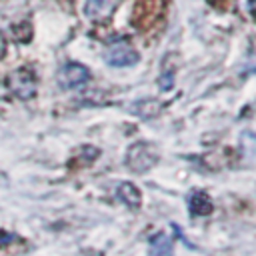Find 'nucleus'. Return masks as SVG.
<instances>
[{"label": "nucleus", "instance_id": "1", "mask_svg": "<svg viewBox=\"0 0 256 256\" xmlns=\"http://www.w3.org/2000/svg\"><path fill=\"white\" fill-rule=\"evenodd\" d=\"M158 158H160V154H158L154 144H150V142H134L126 152V166L132 172L142 174V172H148L158 162Z\"/></svg>", "mask_w": 256, "mask_h": 256}, {"label": "nucleus", "instance_id": "2", "mask_svg": "<svg viewBox=\"0 0 256 256\" xmlns=\"http://www.w3.org/2000/svg\"><path fill=\"white\" fill-rule=\"evenodd\" d=\"M8 88L10 92L20 98V100H28L36 94L38 90V78H36V72L28 66H22L18 68L16 72H12L8 76Z\"/></svg>", "mask_w": 256, "mask_h": 256}, {"label": "nucleus", "instance_id": "3", "mask_svg": "<svg viewBox=\"0 0 256 256\" xmlns=\"http://www.w3.org/2000/svg\"><path fill=\"white\" fill-rule=\"evenodd\" d=\"M104 60L112 68H128L140 60V54L128 42H114L104 50Z\"/></svg>", "mask_w": 256, "mask_h": 256}, {"label": "nucleus", "instance_id": "4", "mask_svg": "<svg viewBox=\"0 0 256 256\" xmlns=\"http://www.w3.org/2000/svg\"><path fill=\"white\" fill-rule=\"evenodd\" d=\"M90 80V70L84 66V64H78V62H66L58 74H56V82L62 90H74V88H80L84 86L86 82Z\"/></svg>", "mask_w": 256, "mask_h": 256}, {"label": "nucleus", "instance_id": "5", "mask_svg": "<svg viewBox=\"0 0 256 256\" xmlns=\"http://www.w3.org/2000/svg\"><path fill=\"white\" fill-rule=\"evenodd\" d=\"M120 0H86L84 4V14L90 20H106L108 16H112V12L116 10Z\"/></svg>", "mask_w": 256, "mask_h": 256}, {"label": "nucleus", "instance_id": "6", "mask_svg": "<svg viewBox=\"0 0 256 256\" xmlns=\"http://www.w3.org/2000/svg\"><path fill=\"white\" fill-rule=\"evenodd\" d=\"M116 198L132 210H138L142 206V192L132 182H120L116 188Z\"/></svg>", "mask_w": 256, "mask_h": 256}, {"label": "nucleus", "instance_id": "7", "mask_svg": "<svg viewBox=\"0 0 256 256\" xmlns=\"http://www.w3.org/2000/svg\"><path fill=\"white\" fill-rule=\"evenodd\" d=\"M188 206H190V214L192 216H208L212 212V200L206 192L202 190H194L188 198Z\"/></svg>", "mask_w": 256, "mask_h": 256}, {"label": "nucleus", "instance_id": "8", "mask_svg": "<svg viewBox=\"0 0 256 256\" xmlns=\"http://www.w3.org/2000/svg\"><path fill=\"white\" fill-rule=\"evenodd\" d=\"M148 256H172V238L164 232H158L148 242Z\"/></svg>", "mask_w": 256, "mask_h": 256}, {"label": "nucleus", "instance_id": "9", "mask_svg": "<svg viewBox=\"0 0 256 256\" xmlns=\"http://www.w3.org/2000/svg\"><path fill=\"white\" fill-rule=\"evenodd\" d=\"M172 76H174L172 70H168V72H164V74L160 76V80H158L160 90H170V88H172V84H174V78H172Z\"/></svg>", "mask_w": 256, "mask_h": 256}, {"label": "nucleus", "instance_id": "10", "mask_svg": "<svg viewBox=\"0 0 256 256\" xmlns=\"http://www.w3.org/2000/svg\"><path fill=\"white\" fill-rule=\"evenodd\" d=\"M6 54V38L0 34V58Z\"/></svg>", "mask_w": 256, "mask_h": 256}, {"label": "nucleus", "instance_id": "11", "mask_svg": "<svg viewBox=\"0 0 256 256\" xmlns=\"http://www.w3.org/2000/svg\"><path fill=\"white\" fill-rule=\"evenodd\" d=\"M84 256H102L100 252H88V254H84Z\"/></svg>", "mask_w": 256, "mask_h": 256}]
</instances>
